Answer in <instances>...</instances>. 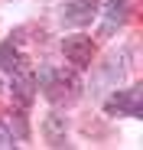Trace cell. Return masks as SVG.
<instances>
[{"instance_id":"obj_1","label":"cell","mask_w":143,"mask_h":150,"mask_svg":"<svg viewBox=\"0 0 143 150\" xmlns=\"http://www.w3.org/2000/svg\"><path fill=\"white\" fill-rule=\"evenodd\" d=\"M36 88L49 98L52 105H72V101H78V95H81V82H78V72L75 69H39L36 75Z\"/></svg>"},{"instance_id":"obj_2","label":"cell","mask_w":143,"mask_h":150,"mask_svg":"<svg viewBox=\"0 0 143 150\" xmlns=\"http://www.w3.org/2000/svg\"><path fill=\"white\" fill-rule=\"evenodd\" d=\"M104 108H107V114H130V117L143 114V88L133 85V88H124V91H114L104 101Z\"/></svg>"},{"instance_id":"obj_3","label":"cell","mask_w":143,"mask_h":150,"mask_svg":"<svg viewBox=\"0 0 143 150\" xmlns=\"http://www.w3.org/2000/svg\"><path fill=\"white\" fill-rule=\"evenodd\" d=\"M62 52L72 62V69H88L91 59H94V42H91V36H65Z\"/></svg>"},{"instance_id":"obj_4","label":"cell","mask_w":143,"mask_h":150,"mask_svg":"<svg viewBox=\"0 0 143 150\" xmlns=\"http://www.w3.org/2000/svg\"><path fill=\"white\" fill-rule=\"evenodd\" d=\"M98 16V0H65L62 4V26H88Z\"/></svg>"},{"instance_id":"obj_5","label":"cell","mask_w":143,"mask_h":150,"mask_svg":"<svg viewBox=\"0 0 143 150\" xmlns=\"http://www.w3.org/2000/svg\"><path fill=\"white\" fill-rule=\"evenodd\" d=\"M10 88H13V101L20 105V108H29L33 105V91H36V79L26 72V69H20V72H13V82H10Z\"/></svg>"},{"instance_id":"obj_6","label":"cell","mask_w":143,"mask_h":150,"mask_svg":"<svg viewBox=\"0 0 143 150\" xmlns=\"http://www.w3.org/2000/svg\"><path fill=\"white\" fill-rule=\"evenodd\" d=\"M42 134H46V144H49V147H62L65 144V134H68V121L59 111H52L49 117L42 121Z\"/></svg>"},{"instance_id":"obj_7","label":"cell","mask_w":143,"mask_h":150,"mask_svg":"<svg viewBox=\"0 0 143 150\" xmlns=\"http://www.w3.org/2000/svg\"><path fill=\"white\" fill-rule=\"evenodd\" d=\"M104 20H107V30L121 26L127 20V0H107L104 4Z\"/></svg>"},{"instance_id":"obj_8","label":"cell","mask_w":143,"mask_h":150,"mask_svg":"<svg viewBox=\"0 0 143 150\" xmlns=\"http://www.w3.org/2000/svg\"><path fill=\"white\" fill-rule=\"evenodd\" d=\"M0 69L10 72V75L23 69V56L13 49V42H4V46H0Z\"/></svg>"},{"instance_id":"obj_9","label":"cell","mask_w":143,"mask_h":150,"mask_svg":"<svg viewBox=\"0 0 143 150\" xmlns=\"http://www.w3.org/2000/svg\"><path fill=\"white\" fill-rule=\"evenodd\" d=\"M7 147H13V134L0 124V150H7Z\"/></svg>"},{"instance_id":"obj_10","label":"cell","mask_w":143,"mask_h":150,"mask_svg":"<svg viewBox=\"0 0 143 150\" xmlns=\"http://www.w3.org/2000/svg\"><path fill=\"white\" fill-rule=\"evenodd\" d=\"M10 127H13V131H16L20 137H23V134H26V124H23V117H20V114H16V117L10 121Z\"/></svg>"},{"instance_id":"obj_11","label":"cell","mask_w":143,"mask_h":150,"mask_svg":"<svg viewBox=\"0 0 143 150\" xmlns=\"http://www.w3.org/2000/svg\"><path fill=\"white\" fill-rule=\"evenodd\" d=\"M0 88H4V82H0Z\"/></svg>"}]
</instances>
